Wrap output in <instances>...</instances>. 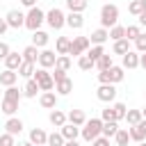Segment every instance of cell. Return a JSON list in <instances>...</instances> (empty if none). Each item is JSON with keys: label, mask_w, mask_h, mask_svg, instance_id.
Masks as SVG:
<instances>
[{"label": "cell", "mask_w": 146, "mask_h": 146, "mask_svg": "<svg viewBox=\"0 0 146 146\" xmlns=\"http://www.w3.org/2000/svg\"><path fill=\"white\" fill-rule=\"evenodd\" d=\"M116 23H119V7L112 5V2L103 5V7H100V27L110 30V27L116 25Z\"/></svg>", "instance_id": "6da1fadb"}, {"label": "cell", "mask_w": 146, "mask_h": 146, "mask_svg": "<svg viewBox=\"0 0 146 146\" xmlns=\"http://www.w3.org/2000/svg\"><path fill=\"white\" fill-rule=\"evenodd\" d=\"M100 128H103V119H87L84 125L80 128V135L84 141H94L96 137H100Z\"/></svg>", "instance_id": "7a4b0ae2"}, {"label": "cell", "mask_w": 146, "mask_h": 146, "mask_svg": "<svg viewBox=\"0 0 146 146\" xmlns=\"http://www.w3.org/2000/svg\"><path fill=\"white\" fill-rule=\"evenodd\" d=\"M123 71H125L123 66H110L107 71H98V82L100 84H116L123 80V75H125Z\"/></svg>", "instance_id": "3957f363"}, {"label": "cell", "mask_w": 146, "mask_h": 146, "mask_svg": "<svg viewBox=\"0 0 146 146\" xmlns=\"http://www.w3.org/2000/svg\"><path fill=\"white\" fill-rule=\"evenodd\" d=\"M43 23H46V11H41L36 5H34V7H30V11L25 14V27L34 32V30H39Z\"/></svg>", "instance_id": "277c9868"}, {"label": "cell", "mask_w": 146, "mask_h": 146, "mask_svg": "<svg viewBox=\"0 0 146 146\" xmlns=\"http://www.w3.org/2000/svg\"><path fill=\"white\" fill-rule=\"evenodd\" d=\"M34 80H36V84H39V91H50V89H55V80H52V75L48 73V68H34V75H32Z\"/></svg>", "instance_id": "5b68a950"}, {"label": "cell", "mask_w": 146, "mask_h": 146, "mask_svg": "<svg viewBox=\"0 0 146 146\" xmlns=\"http://www.w3.org/2000/svg\"><path fill=\"white\" fill-rule=\"evenodd\" d=\"M46 23L52 27V30H62L66 25V14L59 9V7H52L48 14H46Z\"/></svg>", "instance_id": "8992f818"}, {"label": "cell", "mask_w": 146, "mask_h": 146, "mask_svg": "<svg viewBox=\"0 0 146 146\" xmlns=\"http://www.w3.org/2000/svg\"><path fill=\"white\" fill-rule=\"evenodd\" d=\"M89 46H91L89 36H75V39H71L68 55H73V57H80V55H84V52L89 50Z\"/></svg>", "instance_id": "52a82bcc"}, {"label": "cell", "mask_w": 146, "mask_h": 146, "mask_svg": "<svg viewBox=\"0 0 146 146\" xmlns=\"http://www.w3.org/2000/svg\"><path fill=\"white\" fill-rule=\"evenodd\" d=\"M5 21H7V25H9V27H14V30H18V27H25V14H23V11H18V9H11V11H7Z\"/></svg>", "instance_id": "ba28073f"}, {"label": "cell", "mask_w": 146, "mask_h": 146, "mask_svg": "<svg viewBox=\"0 0 146 146\" xmlns=\"http://www.w3.org/2000/svg\"><path fill=\"white\" fill-rule=\"evenodd\" d=\"M96 96H98L100 103H112V100L116 98V87H114V84H100V87L96 89Z\"/></svg>", "instance_id": "9c48e42d"}, {"label": "cell", "mask_w": 146, "mask_h": 146, "mask_svg": "<svg viewBox=\"0 0 146 146\" xmlns=\"http://www.w3.org/2000/svg\"><path fill=\"white\" fill-rule=\"evenodd\" d=\"M55 59H57V52L55 50H48V48H43V50H39V66L41 68H50V66H55Z\"/></svg>", "instance_id": "30bf717a"}, {"label": "cell", "mask_w": 146, "mask_h": 146, "mask_svg": "<svg viewBox=\"0 0 146 146\" xmlns=\"http://www.w3.org/2000/svg\"><path fill=\"white\" fill-rule=\"evenodd\" d=\"M121 66H123V68H128V71L137 68V66H139V52H137V50H128V52L123 55Z\"/></svg>", "instance_id": "8fae6325"}, {"label": "cell", "mask_w": 146, "mask_h": 146, "mask_svg": "<svg viewBox=\"0 0 146 146\" xmlns=\"http://www.w3.org/2000/svg\"><path fill=\"white\" fill-rule=\"evenodd\" d=\"M107 39H110V32H107L105 27H98V30H94V32L89 34V41H91V46H103Z\"/></svg>", "instance_id": "7c38bea8"}, {"label": "cell", "mask_w": 146, "mask_h": 146, "mask_svg": "<svg viewBox=\"0 0 146 146\" xmlns=\"http://www.w3.org/2000/svg\"><path fill=\"white\" fill-rule=\"evenodd\" d=\"M39 103H41V107H46V110H55V107H57V94H55V91H43L41 98H39Z\"/></svg>", "instance_id": "4fadbf2b"}, {"label": "cell", "mask_w": 146, "mask_h": 146, "mask_svg": "<svg viewBox=\"0 0 146 146\" xmlns=\"http://www.w3.org/2000/svg\"><path fill=\"white\" fill-rule=\"evenodd\" d=\"M5 128H7V132H9V135H14V137H16V135H21V132H23V121H21L18 116H9V119H7V123H5Z\"/></svg>", "instance_id": "5bb4252c"}, {"label": "cell", "mask_w": 146, "mask_h": 146, "mask_svg": "<svg viewBox=\"0 0 146 146\" xmlns=\"http://www.w3.org/2000/svg\"><path fill=\"white\" fill-rule=\"evenodd\" d=\"M59 132H62V137L68 141V139H78V135H80V125H73V123H64L62 128H59Z\"/></svg>", "instance_id": "9a60e30c"}, {"label": "cell", "mask_w": 146, "mask_h": 146, "mask_svg": "<svg viewBox=\"0 0 146 146\" xmlns=\"http://www.w3.org/2000/svg\"><path fill=\"white\" fill-rule=\"evenodd\" d=\"M66 25H68L71 30H80V27L84 25L82 14H80V11H68V16H66Z\"/></svg>", "instance_id": "2e32d148"}, {"label": "cell", "mask_w": 146, "mask_h": 146, "mask_svg": "<svg viewBox=\"0 0 146 146\" xmlns=\"http://www.w3.org/2000/svg\"><path fill=\"white\" fill-rule=\"evenodd\" d=\"M48 32H43V30H34L32 32V46H36V48H46L48 46Z\"/></svg>", "instance_id": "e0dca14e"}, {"label": "cell", "mask_w": 146, "mask_h": 146, "mask_svg": "<svg viewBox=\"0 0 146 146\" xmlns=\"http://www.w3.org/2000/svg\"><path fill=\"white\" fill-rule=\"evenodd\" d=\"M55 91H57L59 96H68V94L73 91V80H71V78H64V80L55 82Z\"/></svg>", "instance_id": "ac0fdd59"}, {"label": "cell", "mask_w": 146, "mask_h": 146, "mask_svg": "<svg viewBox=\"0 0 146 146\" xmlns=\"http://www.w3.org/2000/svg\"><path fill=\"white\" fill-rule=\"evenodd\" d=\"M66 121L68 123H73V125H84V121H87V116H84V112L82 110H71L68 114H66Z\"/></svg>", "instance_id": "d6986e66"}, {"label": "cell", "mask_w": 146, "mask_h": 146, "mask_svg": "<svg viewBox=\"0 0 146 146\" xmlns=\"http://www.w3.org/2000/svg\"><path fill=\"white\" fill-rule=\"evenodd\" d=\"M21 64H23V55H18V52H9V55L5 57V66L11 68V71H18Z\"/></svg>", "instance_id": "ffe728a7"}, {"label": "cell", "mask_w": 146, "mask_h": 146, "mask_svg": "<svg viewBox=\"0 0 146 146\" xmlns=\"http://www.w3.org/2000/svg\"><path fill=\"white\" fill-rule=\"evenodd\" d=\"M16 80H18V73H16V71H11V68H5V71L0 73V84H5V87L16 84Z\"/></svg>", "instance_id": "44dd1931"}, {"label": "cell", "mask_w": 146, "mask_h": 146, "mask_svg": "<svg viewBox=\"0 0 146 146\" xmlns=\"http://www.w3.org/2000/svg\"><path fill=\"white\" fill-rule=\"evenodd\" d=\"M46 139H48L46 130H41V128H32V130H30V141H32L34 146H41V144H46Z\"/></svg>", "instance_id": "7402d4cb"}, {"label": "cell", "mask_w": 146, "mask_h": 146, "mask_svg": "<svg viewBox=\"0 0 146 146\" xmlns=\"http://www.w3.org/2000/svg\"><path fill=\"white\" fill-rule=\"evenodd\" d=\"M116 130H119V121H103L100 135L110 139V137H114V135H116Z\"/></svg>", "instance_id": "603a6c76"}, {"label": "cell", "mask_w": 146, "mask_h": 146, "mask_svg": "<svg viewBox=\"0 0 146 146\" xmlns=\"http://www.w3.org/2000/svg\"><path fill=\"white\" fill-rule=\"evenodd\" d=\"M21 55H23V62H32V64H36V59H39V48L30 43Z\"/></svg>", "instance_id": "cb8c5ba5"}, {"label": "cell", "mask_w": 146, "mask_h": 146, "mask_svg": "<svg viewBox=\"0 0 146 146\" xmlns=\"http://www.w3.org/2000/svg\"><path fill=\"white\" fill-rule=\"evenodd\" d=\"M36 91H39L36 80H34V78H27V82H25V87H23V96H25V98H34Z\"/></svg>", "instance_id": "d4e9b609"}, {"label": "cell", "mask_w": 146, "mask_h": 146, "mask_svg": "<svg viewBox=\"0 0 146 146\" xmlns=\"http://www.w3.org/2000/svg\"><path fill=\"white\" fill-rule=\"evenodd\" d=\"M0 107H2V112H5L7 116H14V114L18 112V100H9V98H2Z\"/></svg>", "instance_id": "484cf974"}, {"label": "cell", "mask_w": 146, "mask_h": 146, "mask_svg": "<svg viewBox=\"0 0 146 146\" xmlns=\"http://www.w3.org/2000/svg\"><path fill=\"white\" fill-rule=\"evenodd\" d=\"M48 119H50V123H52L55 128H62V125L66 123V114H64L62 110H57V107L50 112V116H48Z\"/></svg>", "instance_id": "4316f807"}, {"label": "cell", "mask_w": 146, "mask_h": 146, "mask_svg": "<svg viewBox=\"0 0 146 146\" xmlns=\"http://www.w3.org/2000/svg\"><path fill=\"white\" fill-rule=\"evenodd\" d=\"M68 48H71V39H68V36H59V39L55 41L57 55H68Z\"/></svg>", "instance_id": "83f0119b"}, {"label": "cell", "mask_w": 146, "mask_h": 146, "mask_svg": "<svg viewBox=\"0 0 146 146\" xmlns=\"http://www.w3.org/2000/svg\"><path fill=\"white\" fill-rule=\"evenodd\" d=\"M107 32H110V39H112V41L125 39V27H123V25H112V27H110Z\"/></svg>", "instance_id": "f1b7e54d"}, {"label": "cell", "mask_w": 146, "mask_h": 146, "mask_svg": "<svg viewBox=\"0 0 146 146\" xmlns=\"http://www.w3.org/2000/svg\"><path fill=\"white\" fill-rule=\"evenodd\" d=\"M110 66H114V62H112V55H100V57L96 59V68H98V71H107Z\"/></svg>", "instance_id": "f546056e"}, {"label": "cell", "mask_w": 146, "mask_h": 146, "mask_svg": "<svg viewBox=\"0 0 146 146\" xmlns=\"http://www.w3.org/2000/svg\"><path fill=\"white\" fill-rule=\"evenodd\" d=\"M71 64H73V59L68 55H57V59H55V68H62V71H68Z\"/></svg>", "instance_id": "4dcf8cb0"}, {"label": "cell", "mask_w": 146, "mask_h": 146, "mask_svg": "<svg viewBox=\"0 0 146 146\" xmlns=\"http://www.w3.org/2000/svg\"><path fill=\"white\" fill-rule=\"evenodd\" d=\"M16 73H18L21 78H32V75H34V64H32V62H23Z\"/></svg>", "instance_id": "1f68e13d"}, {"label": "cell", "mask_w": 146, "mask_h": 146, "mask_svg": "<svg viewBox=\"0 0 146 146\" xmlns=\"http://www.w3.org/2000/svg\"><path fill=\"white\" fill-rule=\"evenodd\" d=\"M128 11L135 14V16H139L141 11H146V0H132V2L128 5Z\"/></svg>", "instance_id": "d6a6232c"}, {"label": "cell", "mask_w": 146, "mask_h": 146, "mask_svg": "<svg viewBox=\"0 0 146 146\" xmlns=\"http://www.w3.org/2000/svg\"><path fill=\"white\" fill-rule=\"evenodd\" d=\"M87 5H89L87 0H66V7H68V11H80V14H82V11L87 9Z\"/></svg>", "instance_id": "836d02e7"}, {"label": "cell", "mask_w": 146, "mask_h": 146, "mask_svg": "<svg viewBox=\"0 0 146 146\" xmlns=\"http://www.w3.org/2000/svg\"><path fill=\"white\" fill-rule=\"evenodd\" d=\"M141 119H144V116H141V110H128V112H125V121H128L130 125H137Z\"/></svg>", "instance_id": "e575fe53"}, {"label": "cell", "mask_w": 146, "mask_h": 146, "mask_svg": "<svg viewBox=\"0 0 146 146\" xmlns=\"http://www.w3.org/2000/svg\"><path fill=\"white\" fill-rule=\"evenodd\" d=\"M130 50V41L128 39H119V41H114V52L116 55H125Z\"/></svg>", "instance_id": "d590c367"}, {"label": "cell", "mask_w": 146, "mask_h": 146, "mask_svg": "<svg viewBox=\"0 0 146 146\" xmlns=\"http://www.w3.org/2000/svg\"><path fill=\"white\" fill-rule=\"evenodd\" d=\"M84 55H87L89 59H94V64H96V59H98L100 55H105V48H103V46H89V50H87Z\"/></svg>", "instance_id": "8d00e7d4"}, {"label": "cell", "mask_w": 146, "mask_h": 146, "mask_svg": "<svg viewBox=\"0 0 146 146\" xmlns=\"http://www.w3.org/2000/svg\"><path fill=\"white\" fill-rule=\"evenodd\" d=\"M114 139H116V146H128V141H130V135H128V130L119 128V130H116V135H114Z\"/></svg>", "instance_id": "74e56055"}, {"label": "cell", "mask_w": 146, "mask_h": 146, "mask_svg": "<svg viewBox=\"0 0 146 146\" xmlns=\"http://www.w3.org/2000/svg\"><path fill=\"white\" fill-rule=\"evenodd\" d=\"M96 64H94V59H89L87 55H80V59H78V68L80 71H91Z\"/></svg>", "instance_id": "f35d334b"}, {"label": "cell", "mask_w": 146, "mask_h": 146, "mask_svg": "<svg viewBox=\"0 0 146 146\" xmlns=\"http://www.w3.org/2000/svg\"><path fill=\"white\" fill-rule=\"evenodd\" d=\"M64 137H62V132H52V135H48V139H46V144L48 146H64Z\"/></svg>", "instance_id": "ab89813d"}, {"label": "cell", "mask_w": 146, "mask_h": 146, "mask_svg": "<svg viewBox=\"0 0 146 146\" xmlns=\"http://www.w3.org/2000/svg\"><path fill=\"white\" fill-rule=\"evenodd\" d=\"M139 34H141V27H139V25H128V27H125V39H128V41H135Z\"/></svg>", "instance_id": "60d3db41"}, {"label": "cell", "mask_w": 146, "mask_h": 146, "mask_svg": "<svg viewBox=\"0 0 146 146\" xmlns=\"http://www.w3.org/2000/svg\"><path fill=\"white\" fill-rule=\"evenodd\" d=\"M5 98H9V100H18L21 103V98H23V94L11 84V87H7V91H5Z\"/></svg>", "instance_id": "b9f144b4"}, {"label": "cell", "mask_w": 146, "mask_h": 146, "mask_svg": "<svg viewBox=\"0 0 146 146\" xmlns=\"http://www.w3.org/2000/svg\"><path fill=\"white\" fill-rule=\"evenodd\" d=\"M112 107H114V112H116V121H121V119H125V112H128V107H125L123 103H114Z\"/></svg>", "instance_id": "7bdbcfd3"}, {"label": "cell", "mask_w": 146, "mask_h": 146, "mask_svg": "<svg viewBox=\"0 0 146 146\" xmlns=\"http://www.w3.org/2000/svg\"><path fill=\"white\" fill-rule=\"evenodd\" d=\"M100 119H103V121H116V112H114V107H105V110L100 112Z\"/></svg>", "instance_id": "ee69618b"}, {"label": "cell", "mask_w": 146, "mask_h": 146, "mask_svg": "<svg viewBox=\"0 0 146 146\" xmlns=\"http://www.w3.org/2000/svg\"><path fill=\"white\" fill-rule=\"evenodd\" d=\"M0 146H16V137H14V135H9V132L0 135Z\"/></svg>", "instance_id": "f6af8a7d"}, {"label": "cell", "mask_w": 146, "mask_h": 146, "mask_svg": "<svg viewBox=\"0 0 146 146\" xmlns=\"http://www.w3.org/2000/svg\"><path fill=\"white\" fill-rule=\"evenodd\" d=\"M135 48H137V52H146V34L144 32L135 39Z\"/></svg>", "instance_id": "bcb514c9"}, {"label": "cell", "mask_w": 146, "mask_h": 146, "mask_svg": "<svg viewBox=\"0 0 146 146\" xmlns=\"http://www.w3.org/2000/svg\"><path fill=\"white\" fill-rule=\"evenodd\" d=\"M128 135H130V139H135V141H137V144H139V141H144V139H146V137H144V135H141V132H139V128H137V125H132V128H130V130H128Z\"/></svg>", "instance_id": "7dc6e473"}, {"label": "cell", "mask_w": 146, "mask_h": 146, "mask_svg": "<svg viewBox=\"0 0 146 146\" xmlns=\"http://www.w3.org/2000/svg\"><path fill=\"white\" fill-rule=\"evenodd\" d=\"M91 146H110V139H107V137H103V135H100V137H96V139H94V141H91Z\"/></svg>", "instance_id": "c3c4849f"}, {"label": "cell", "mask_w": 146, "mask_h": 146, "mask_svg": "<svg viewBox=\"0 0 146 146\" xmlns=\"http://www.w3.org/2000/svg\"><path fill=\"white\" fill-rule=\"evenodd\" d=\"M50 75H52V80H55V82H59V80H64V78H66V71L55 68V73H50Z\"/></svg>", "instance_id": "681fc988"}, {"label": "cell", "mask_w": 146, "mask_h": 146, "mask_svg": "<svg viewBox=\"0 0 146 146\" xmlns=\"http://www.w3.org/2000/svg\"><path fill=\"white\" fill-rule=\"evenodd\" d=\"M9 52H11V50H9V46H7L5 41H0V59H5Z\"/></svg>", "instance_id": "f907efd6"}, {"label": "cell", "mask_w": 146, "mask_h": 146, "mask_svg": "<svg viewBox=\"0 0 146 146\" xmlns=\"http://www.w3.org/2000/svg\"><path fill=\"white\" fill-rule=\"evenodd\" d=\"M137 128H139V132H141V135L146 137V119H141V121L137 123Z\"/></svg>", "instance_id": "816d5d0a"}, {"label": "cell", "mask_w": 146, "mask_h": 146, "mask_svg": "<svg viewBox=\"0 0 146 146\" xmlns=\"http://www.w3.org/2000/svg\"><path fill=\"white\" fill-rule=\"evenodd\" d=\"M7 30H9V25H7V21H5V18H0V36H2V34H5Z\"/></svg>", "instance_id": "f5cc1de1"}, {"label": "cell", "mask_w": 146, "mask_h": 146, "mask_svg": "<svg viewBox=\"0 0 146 146\" xmlns=\"http://www.w3.org/2000/svg\"><path fill=\"white\" fill-rule=\"evenodd\" d=\"M21 5L30 9V7H34V5H36V0H21Z\"/></svg>", "instance_id": "db71d44e"}, {"label": "cell", "mask_w": 146, "mask_h": 146, "mask_svg": "<svg viewBox=\"0 0 146 146\" xmlns=\"http://www.w3.org/2000/svg\"><path fill=\"white\" fill-rule=\"evenodd\" d=\"M139 66H141V68H146V52H141V55H139Z\"/></svg>", "instance_id": "11a10c76"}, {"label": "cell", "mask_w": 146, "mask_h": 146, "mask_svg": "<svg viewBox=\"0 0 146 146\" xmlns=\"http://www.w3.org/2000/svg\"><path fill=\"white\" fill-rule=\"evenodd\" d=\"M139 25H144V27H146V11H141V14H139Z\"/></svg>", "instance_id": "9f6ffc18"}, {"label": "cell", "mask_w": 146, "mask_h": 146, "mask_svg": "<svg viewBox=\"0 0 146 146\" xmlns=\"http://www.w3.org/2000/svg\"><path fill=\"white\" fill-rule=\"evenodd\" d=\"M64 146H80V144H78V139H68V141H64Z\"/></svg>", "instance_id": "6f0895ef"}, {"label": "cell", "mask_w": 146, "mask_h": 146, "mask_svg": "<svg viewBox=\"0 0 146 146\" xmlns=\"http://www.w3.org/2000/svg\"><path fill=\"white\" fill-rule=\"evenodd\" d=\"M18 146H34V144H32V141H21Z\"/></svg>", "instance_id": "680465c9"}, {"label": "cell", "mask_w": 146, "mask_h": 146, "mask_svg": "<svg viewBox=\"0 0 146 146\" xmlns=\"http://www.w3.org/2000/svg\"><path fill=\"white\" fill-rule=\"evenodd\" d=\"M141 116H144V119H146V107H144V110H141Z\"/></svg>", "instance_id": "91938a15"}, {"label": "cell", "mask_w": 146, "mask_h": 146, "mask_svg": "<svg viewBox=\"0 0 146 146\" xmlns=\"http://www.w3.org/2000/svg\"><path fill=\"white\" fill-rule=\"evenodd\" d=\"M139 146H146V141H139Z\"/></svg>", "instance_id": "94428289"}, {"label": "cell", "mask_w": 146, "mask_h": 146, "mask_svg": "<svg viewBox=\"0 0 146 146\" xmlns=\"http://www.w3.org/2000/svg\"><path fill=\"white\" fill-rule=\"evenodd\" d=\"M41 146H48V144H41Z\"/></svg>", "instance_id": "6125c7cd"}, {"label": "cell", "mask_w": 146, "mask_h": 146, "mask_svg": "<svg viewBox=\"0 0 146 146\" xmlns=\"http://www.w3.org/2000/svg\"><path fill=\"white\" fill-rule=\"evenodd\" d=\"M144 94H146V91H144Z\"/></svg>", "instance_id": "be15d7a7"}]
</instances>
